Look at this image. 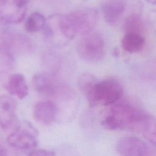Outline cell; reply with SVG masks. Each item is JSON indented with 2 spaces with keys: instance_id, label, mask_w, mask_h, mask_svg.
I'll return each mask as SVG.
<instances>
[{
  "instance_id": "1",
  "label": "cell",
  "mask_w": 156,
  "mask_h": 156,
  "mask_svg": "<svg viewBox=\"0 0 156 156\" xmlns=\"http://www.w3.org/2000/svg\"><path fill=\"white\" fill-rule=\"evenodd\" d=\"M78 87L90 106H110L119 101L123 93L121 84L114 78L98 80L93 74L85 73L78 79Z\"/></svg>"
},
{
  "instance_id": "2",
  "label": "cell",
  "mask_w": 156,
  "mask_h": 156,
  "mask_svg": "<svg viewBox=\"0 0 156 156\" xmlns=\"http://www.w3.org/2000/svg\"><path fill=\"white\" fill-rule=\"evenodd\" d=\"M104 114L102 125L110 130H137L147 113L129 102H116Z\"/></svg>"
},
{
  "instance_id": "3",
  "label": "cell",
  "mask_w": 156,
  "mask_h": 156,
  "mask_svg": "<svg viewBox=\"0 0 156 156\" xmlns=\"http://www.w3.org/2000/svg\"><path fill=\"white\" fill-rule=\"evenodd\" d=\"M43 32L47 41L55 46H63L76 35L66 15L55 14L49 16Z\"/></svg>"
},
{
  "instance_id": "4",
  "label": "cell",
  "mask_w": 156,
  "mask_h": 156,
  "mask_svg": "<svg viewBox=\"0 0 156 156\" xmlns=\"http://www.w3.org/2000/svg\"><path fill=\"white\" fill-rule=\"evenodd\" d=\"M77 52L79 57L89 62L102 60L105 53V41L101 34L91 31L82 35L77 44Z\"/></svg>"
},
{
  "instance_id": "5",
  "label": "cell",
  "mask_w": 156,
  "mask_h": 156,
  "mask_svg": "<svg viewBox=\"0 0 156 156\" xmlns=\"http://www.w3.org/2000/svg\"><path fill=\"white\" fill-rule=\"evenodd\" d=\"M9 144L20 151H32L38 144V133L29 122H19L7 138Z\"/></svg>"
},
{
  "instance_id": "6",
  "label": "cell",
  "mask_w": 156,
  "mask_h": 156,
  "mask_svg": "<svg viewBox=\"0 0 156 156\" xmlns=\"http://www.w3.org/2000/svg\"><path fill=\"white\" fill-rule=\"evenodd\" d=\"M66 16L76 35H82L93 31L98 20V12L93 8L78 9L70 12Z\"/></svg>"
},
{
  "instance_id": "7",
  "label": "cell",
  "mask_w": 156,
  "mask_h": 156,
  "mask_svg": "<svg viewBox=\"0 0 156 156\" xmlns=\"http://www.w3.org/2000/svg\"><path fill=\"white\" fill-rule=\"evenodd\" d=\"M28 0H0V21L18 24L25 18Z\"/></svg>"
},
{
  "instance_id": "8",
  "label": "cell",
  "mask_w": 156,
  "mask_h": 156,
  "mask_svg": "<svg viewBox=\"0 0 156 156\" xmlns=\"http://www.w3.org/2000/svg\"><path fill=\"white\" fill-rule=\"evenodd\" d=\"M0 44L7 48L13 54L32 53L35 44L27 35L17 32H3L0 35Z\"/></svg>"
},
{
  "instance_id": "9",
  "label": "cell",
  "mask_w": 156,
  "mask_h": 156,
  "mask_svg": "<svg viewBox=\"0 0 156 156\" xmlns=\"http://www.w3.org/2000/svg\"><path fill=\"white\" fill-rule=\"evenodd\" d=\"M116 150L119 154L128 156L156 155V146L152 147L135 136L121 138L117 143Z\"/></svg>"
},
{
  "instance_id": "10",
  "label": "cell",
  "mask_w": 156,
  "mask_h": 156,
  "mask_svg": "<svg viewBox=\"0 0 156 156\" xmlns=\"http://www.w3.org/2000/svg\"><path fill=\"white\" fill-rule=\"evenodd\" d=\"M32 84L35 91L45 98H54L62 85L53 74L48 72L35 74Z\"/></svg>"
},
{
  "instance_id": "11",
  "label": "cell",
  "mask_w": 156,
  "mask_h": 156,
  "mask_svg": "<svg viewBox=\"0 0 156 156\" xmlns=\"http://www.w3.org/2000/svg\"><path fill=\"white\" fill-rule=\"evenodd\" d=\"M16 101L8 96H0V127L4 130H13L18 124Z\"/></svg>"
},
{
  "instance_id": "12",
  "label": "cell",
  "mask_w": 156,
  "mask_h": 156,
  "mask_svg": "<svg viewBox=\"0 0 156 156\" xmlns=\"http://www.w3.org/2000/svg\"><path fill=\"white\" fill-rule=\"evenodd\" d=\"M33 115L40 124L49 125L59 116V110L54 101L44 100L36 103L34 107Z\"/></svg>"
},
{
  "instance_id": "13",
  "label": "cell",
  "mask_w": 156,
  "mask_h": 156,
  "mask_svg": "<svg viewBox=\"0 0 156 156\" xmlns=\"http://www.w3.org/2000/svg\"><path fill=\"white\" fill-rule=\"evenodd\" d=\"M126 7L125 0H106L101 7L105 22L110 26L116 25L124 14Z\"/></svg>"
},
{
  "instance_id": "14",
  "label": "cell",
  "mask_w": 156,
  "mask_h": 156,
  "mask_svg": "<svg viewBox=\"0 0 156 156\" xmlns=\"http://www.w3.org/2000/svg\"><path fill=\"white\" fill-rule=\"evenodd\" d=\"M5 89L12 96L20 99L28 94V86L24 76L20 73L11 74L5 83Z\"/></svg>"
},
{
  "instance_id": "15",
  "label": "cell",
  "mask_w": 156,
  "mask_h": 156,
  "mask_svg": "<svg viewBox=\"0 0 156 156\" xmlns=\"http://www.w3.org/2000/svg\"><path fill=\"white\" fill-rule=\"evenodd\" d=\"M145 45V39L142 34L125 33L121 40L122 48L129 53H135L141 51Z\"/></svg>"
},
{
  "instance_id": "16",
  "label": "cell",
  "mask_w": 156,
  "mask_h": 156,
  "mask_svg": "<svg viewBox=\"0 0 156 156\" xmlns=\"http://www.w3.org/2000/svg\"><path fill=\"white\" fill-rule=\"evenodd\" d=\"M137 131L142 133L146 139L156 146V118L146 114Z\"/></svg>"
},
{
  "instance_id": "17",
  "label": "cell",
  "mask_w": 156,
  "mask_h": 156,
  "mask_svg": "<svg viewBox=\"0 0 156 156\" xmlns=\"http://www.w3.org/2000/svg\"><path fill=\"white\" fill-rule=\"evenodd\" d=\"M46 19L40 12H35L29 15L24 23V29L29 33L39 32L45 27Z\"/></svg>"
},
{
  "instance_id": "18",
  "label": "cell",
  "mask_w": 156,
  "mask_h": 156,
  "mask_svg": "<svg viewBox=\"0 0 156 156\" xmlns=\"http://www.w3.org/2000/svg\"><path fill=\"white\" fill-rule=\"evenodd\" d=\"M123 29L125 33L142 34L144 30V24L141 17L136 13L129 15L124 20Z\"/></svg>"
},
{
  "instance_id": "19",
  "label": "cell",
  "mask_w": 156,
  "mask_h": 156,
  "mask_svg": "<svg viewBox=\"0 0 156 156\" xmlns=\"http://www.w3.org/2000/svg\"><path fill=\"white\" fill-rule=\"evenodd\" d=\"M15 65L14 54L0 44V74L11 72Z\"/></svg>"
},
{
  "instance_id": "20",
  "label": "cell",
  "mask_w": 156,
  "mask_h": 156,
  "mask_svg": "<svg viewBox=\"0 0 156 156\" xmlns=\"http://www.w3.org/2000/svg\"><path fill=\"white\" fill-rule=\"evenodd\" d=\"M55 153L54 151H49L44 149H32L30 151L28 155H39V156H51L55 155Z\"/></svg>"
},
{
  "instance_id": "21",
  "label": "cell",
  "mask_w": 156,
  "mask_h": 156,
  "mask_svg": "<svg viewBox=\"0 0 156 156\" xmlns=\"http://www.w3.org/2000/svg\"><path fill=\"white\" fill-rule=\"evenodd\" d=\"M7 154V152L6 149L3 146L0 144V155H6Z\"/></svg>"
},
{
  "instance_id": "22",
  "label": "cell",
  "mask_w": 156,
  "mask_h": 156,
  "mask_svg": "<svg viewBox=\"0 0 156 156\" xmlns=\"http://www.w3.org/2000/svg\"><path fill=\"white\" fill-rule=\"evenodd\" d=\"M146 1L152 5H156V0H146Z\"/></svg>"
}]
</instances>
